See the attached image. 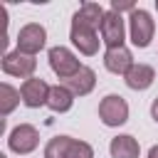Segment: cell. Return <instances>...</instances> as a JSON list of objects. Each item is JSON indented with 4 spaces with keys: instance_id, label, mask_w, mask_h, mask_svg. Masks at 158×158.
<instances>
[{
    "instance_id": "1",
    "label": "cell",
    "mask_w": 158,
    "mask_h": 158,
    "mask_svg": "<svg viewBox=\"0 0 158 158\" xmlns=\"http://www.w3.org/2000/svg\"><path fill=\"white\" fill-rule=\"evenodd\" d=\"M44 158H94V148L72 136H54L44 146Z\"/></svg>"
},
{
    "instance_id": "2",
    "label": "cell",
    "mask_w": 158,
    "mask_h": 158,
    "mask_svg": "<svg viewBox=\"0 0 158 158\" xmlns=\"http://www.w3.org/2000/svg\"><path fill=\"white\" fill-rule=\"evenodd\" d=\"M128 32H131V42L136 47H148L156 35V22H153L151 12L136 7L128 17Z\"/></svg>"
},
{
    "instance_id": "3",
    "label": "cell",
    "mask_w": 158,
    "mask_h": 158,
    "mask_svg": "<svg viewBox=\"0 0 158 158\" xmlns=\"http://www.w3.org/2000/svg\"><path fill=\"white\" fill-rule=\"evenodd\" d=\"M47 57H49V67H52V72H54L59 79H64V81L72 79V77L84 67V64H79L77 54H74L69 47H62V44H59V47H52Z\"/></svg>"
},
{
    "instance_id": "4",
    "label": "cell",
    "mask_w": 158,
    "mask_h": 158,
    "mask_svg": "<svg viewBox=\"0 0 158 158\" xmlns=\"http://www.w3.org/2000/svg\"><path fill=\"white\" fill-rule=\"evenodd\" d=\"M99 118L106 123V126H121L128 121V104L123 96L118 94H109L101 99L99 104Z\"/></svg>"
},
{
    "instance_id": "5",
    "label": "cell",
    "mask_w": 158,
    "mask_h": 158,
    "mask_svg": "<svg viewBox=\"0 0 158 158\" xmlns=\"http://www.w3.org/2000/svg\"><path fill=\"white\" fill-rule=\"evenodd\" d=\"M37 143H40V133H37V128H35L32 123H20V126H15V128L10 131V136H7V146H10V151L17 153V156L32 153V151L37 148Z\"/></svg>"
},
{
    "instance_id": "6",
    "label": "cell",
    "mask_w": 158,
    "mask_h": 158,
    "mask_svg": "<svg viewBox=\"0 0 158 158\" xmlns=\"http://www.w3.org/2000/svg\"><path fill=\"white\" fill-rule=\"evenodd\" d=\"M35 69H37V59L20 52V49H12L2 57V72L10 74V77H20V79L27 81V79H32Z\"/></svg>"
},
{
    "instance_id": "7",
    "label": "cell",
    "mask_w": 158,
    "mask_h": 158,
    "mask_svg": "<svg viewBox=\"0 0 158 158\" xmlns=\"http://www.w3.org/2000/svg\"><path fill=\"white\" fill-rule=\"evenodd\" d=\"M69 40H72V44H74L81 54H86V57H91V54L99 52V35H96V30L89 27V25H84V22H79L77 17L72 20Z\"/></svg>"
},
{
    "instance_id": "8",
    "label": "cell",
    "mask_w": 158,
    "mask_h": 158,
    "mask_svg": "<svg viewBox=\"0 0 158 158\" xmlns=\"http://www.w3.org/2000/svg\"><path fill=\"white\" fill-rule=\"evenodd\" d=\"M44 42H47V30L37 22H30V25L20 27V32H17V49L30 57H35L44 47Z\"/></svg>"
},
{
    "instance_id": "9",
    "label": "cell",
    "mask_w": 158,
    "mask_h": 158,
    "mask_svg": "<svg viewBox=\"0 0 158 158\" xmlns=\"http://www.w3.org/2000/svg\"><path fill=\"white\" fill-rule=\"evenodd\" d=\"M123 35H126V27H123V17L114 10H106L104 15V22H101V42L114 49V47H123Z\"/></svg>"
},
{
    "instance_id": "10",
    "label": "cell",
    "mask_w": 158,
    "mask_h": 158,
    "mask_svg": "<svg viewBox=\"0 0 158 158\" xmlns=\"http://www.w3.org/2000/svg\"><path fill=\"white\" fill-rule=\"evenodd\" d=\"M20 96H22V104L30 106V109H40L42 104H47V96H49V84L40 77H32L27 81H22L20 86Z\"/></svg>"
},
{
    "instance_id": "11",
    "label": "cell",
    "mask_w": 158,
    "mask_h": 158,
    "mask_svg": "<svg viewBox=\"0 0 158 158\" xmlns=\"http://www.w3.org/2000/svg\"><path fill=\"white\" fill-rule=\"evenodd\" d=\"M136 62H133V54H131V49L123 44V47H114V49H106V54H104V67L111 72V74H123L126 77V72L133 67Z\"/></svg>"
},
{
    "instance_id": "12",
    "label": "cell",
    "mask_w": 158,
    "mask_h": 158,
    "mask_svg": "<svg viewBox=\"0 0 158 158\" xmlns=\"http://www.w3.org/2000/svg\"><path fill=\"white\" fill-rule=\"evenodd\" d=\"M153 79H156L153 67H151V64H141V62L133 64V67L126 72V77H123L126 86L133 89V91H143V89H148V86L153 84Z\"/></svg>"
},
{
    "instance_id": "13",
    "label": "cell",
    "mask_w": 158,
    "mask_h": 158,
    "mask_svg": "<svg viewBox=\"0 0 158 158\" xmlns=\"http://www.w3.org/2000/svg\"><path fill=\"white\" fill-rule=\"evenodd\" d=\"M64 86H67L74 96H86V94L96 86V74H94V69H91V67H81L72 79H67V81H64Z\"/></svg>"
},
{
    "instance_id": "14",
    "label": "cell",
    "mask_w": 158,
    "mask_h": 158,
    "mask_svg": "<svg viewBox=\"0 0 158 158\" xmlns=\"http://www.w3.org/2000/svg\"><path fill=\"white\" fill-rule=\"evenodd\" d=\"M109 151H111V158H138V153H141V146H138V141H136L133 136H128V133H121V136L111 138V143H109Z\"/></svg>"
},
{
    "instance_id": "15",
    "label": "cell",
    "mask_w": 158,
    "mask_h": 158,
    "mask_svg": "<svg viewBox=\"0 0 158 158\" xmlns=\"http://www.w3.org/2000/svg\"><path fill=\"white\" fill-rule=\"evenodd\" d=\"M72 104H74V94H72L64 84H54V86H49L47 106H49L54 114H64V111H69Z\"/></svg>"
},
{
    "instance_id": "16",
    "label": "cell",
    "mask_w": 158,
    "mask_h": 158,
    "mask_svg": "<svg viewBox=\"0 0 158 158\" xmlns=\"http://www.w3.org/2000/svg\"><path fill=\"white\" fill-rule=\"evenodd\" d=\"M104 15H106V10H104L99 2H81V7L77 10V15H74V17H77L79 22H84V25L94 27V30H101Z\"/></svg>"
},
{
    "instance_id": "17",
    "label": "cell",
    "mask_w": 158,
    "mask_h": 158,
    "mask_svg": "<svg viewBox=\"0 0 158 158\" xmlns=\"http://www.w3.org/2000/svg\"><path fill=\"white\" fill-rule=\"evenodd\" d=\"M20 101H22V96H20V91H17L15 86L0 84V111H2V116L12 114V109H15Z\"/></svg>"
},
{
    "instance_id": "18",
    "label": "cell",
    "mask_w": 158,
    "mask_h": 158,
    "mask_svg": "<svg viewBox=\"0 0 158 158\" xmlns=\"http://www.w3.org/2000/svg\"><path fill=\"white\" fill-rule=\"evenodd\" d=\"M111 10L121 15V10H128V12H133V10H136V5H133V2H118V0H111Z\"/></svg>"
},
{
    "instance_id": "19",
    "label": "cell",
    "mask_w": 158,
    "mask_h": 158,
    "mask_svg": "<svg viewBox=\"0 0 158 158\" xmlns=\"http://www.w3.org/2000/svg\"><path fill=\"white\" fill-rule=\"evenodd\" d=\"M151 116H153V121L158 123V96L153 99V104H151Z\"/></svg>"
},
{
    "instance_id": "20",
    "label": "cell",
    "mask_w": 158,
    "mask_h": 158,
    "mask_svg": "<svg viewBox=\"0 0 158 158\" xmlns=\"http://www.w3.org/2000/svg\"><path fill=\"white\" fill-rule=\"evenodd\" d=\"M148 158H158V146H153V148L148 151Z\"/></svg>"
},
{
    "instance_id": "21",
    "label": "cell",
    "mask_w": 158,
    "mask_h": 158,
    "mask_svg": "<svg viewBox=\"0 0 158 158\" xmlns=\"http://www.w3.org/2000/svg\"><path fill=\"white\" fill-rule=\"evenodd\" d=\"M156 7H158V0H156Z\"/></svg>"
}]
</instances>
